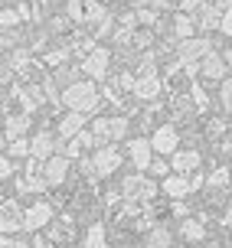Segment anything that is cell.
<instances>
[{
    "mask_svg": "<svg viewBox=\"0 0 232 248\" xmlns=\"http://www.w3.org/2000/svg\"><path fill=\"white\" fill-rule=\"evenodd\" d=\"M59 101L69 108V111H82L88 118V114L98 111V105H101V98H98V88L92 78H79V82H72L69 88H62Z\"/></svg>",
    "mask_w": 232,
    "mask_h": 248,
    "instance_id": "6da1fadb",
    "label": "cell"
},
{
    "mask_svg": "<svg viewBox=\"0 0 232 248\" xmlns=\"http://www.w3.org/2000/svg\"><path fill=\"white\" fill-rule=\"evenodd\" d=\"M85 23L95 26V30H92V36H95V39L108 36V33H111V23H115L108 3H101V0H88V3H85Z\"/></svg>",
    "mask_w": 232,
    "mask_h": 248,
    "instance_id": "7a4b0ae2",
    "label": "cell"
},
{
    "mask_svg": "<svg viewBox=\"0 0 232 248\" xmlns=\"http://www.w3.org/2000/svg\"><path fill=\"white\" fill-rule=\"evenodd\" d=\"M209 52H216L213 39L193 36V39H180V46H177V59H180V62H203Z\"/></svg>",
    "mask_w": 232,
    "mask_h": 248,
    "instance_id": "3957f363",
    "label": "cell"
},
{
    "mask_svg": "<svg viewBox=\"0 0 232 248\" xmlns=\"http://www.w3.org/2000/svg\"><path fill=\"white\" fill-rule=\"evenodd\" d=\"M108 69H111V52L105 49V46L92 49L85 59H82V72H85L92 82H101V78L108 75Z\"/></svg>",
    "mask_w": 232,
    "mask_h": 248,
    "instance_id": "277c9868",
    "label": "cell"
},
{
    "mask_svg": "<svg viewBox=\"0 0 232 248\" xmlns=\"http://www.w3.org/2000/svg\"><path fill=\"white\" fill-rule=\"evenodd\" d=\"M56 150H62V140H59L56 131H36L33 140H30V154H33V157L49 160V157H56Z\"/></svg>",
    "mask_w": 232,
    "mask_h": 248,
    "instance_id": "5b68a950",
    "label": "cell"
},
{
    "mask_svg": "<svg viewBox=\"0 0 232 248\" xmlns=\"http://www.w3.org/2000/svg\"><path fill=\"white\" fill-rule=\"evenodd\" d=\"M150 147L157 150V154H164V157H173V154L180 150V131H177V127H170V124L157 127V131H154V137H150Z\"/></svg>",
    "mask_w": 232,
    "mask_h": 248,
    "instance_id": "8992f818",
    "label": "cell"
},
{
    "mask_svg": "<svg viewBox=\"0 0 232 248\" xmlns=\"http://www.w3.org/2000/svg\"><path fill=\"white\" fill-rule=\"evenodd\" d=\"M92 167H95V173H98V176L115 173V170L121 167V154H118V147H115V144H105V147H98V154L92 157Z\"/></svg>",
    "mask_w": 232,
    "mask_h": 248,
    "instance_id": "52a82bcc",
    "label": "cell"
},
{
    "mask_svg": "<svg viewBox=\"0 0 232 248\" xmlns=\"http://www.w3.org/2000/svg\"><path fill=\"white\" fill-rule=\"evenodd\" d=\"M82 131H85V114L82 111H66L59 118V127H56L59 140H72V137H79Z\"/></svg>",
    "mask_w": 232,
    "mask_h": 248,
    "instance_id": "ba28073f",
    "label": "cell"
},
{
    "mask_svg": "<svg viewBox=\"0 0 232 248\" xmlns=\"http://www.w3.org/2000/svg\"><path fill=\"white\" fill-rule=\"evenodd\" d=\"M49 219H52V206L39 199V202H33V206H30V209L23 212V229L36 232V229H43V225H46Z\"/></svg>",
    "mask_w": 232,
    "mask_h": 248,
    "instance_id": "9c48e42d",
    "label": "cell"
},
{
    "mask_svg": "<svg viewBox=\"0 0 232 248\" xmlns=\"http://www.w3.org/2000/svg\"><path fill=\"white\" fill-rule=\"evenodd\" d=\"M199 75L203 78H213V82H219V78H226L229 75V65H226V59H222V52H209L206 59L199 62Z\"/></svg>",
    "mask_w": 232,
    "mask_h": 248,
    "instance_id": "30bf717a",
    "label": "cell"
},
{
    "mask_svg": "<svg viewBox=\"0 0 232 248\" xmlns=\"http://www.w3.org/2000/svg\"><path fill=\"white\" fill-rule=\"evenodd\" d=\"M154 154V147H150V140H144V137H134V140H128V157L137 163V170H150V157Z\"/></svg>",
    "mask_w": 232,
    "mask_h": 248,
    "instance_id": "8fae6325",
    "label": "cell"
},
{
    "mask_svg": "<svg viewBox=\"0 0 232 248\" xmlns=\"http://www.w3.org/2000/svg\"><path fill=\"white\" fill-rule=\"evenodd\" d=\"M219 20H222V10L216 3H199V10H196V26L199 30H219Z\"/></svg>",
    "mask_w": 232,
    "mask_h": 248,
    "instance_id": "7c38bea8",
    "label": "cell"
},
{
    "mask_svg": "<svg viewBox=\"0 0 232 248\" xmlns=\"http://www.w3.org/2000/svg\"><path fill=\"white\" fill-rule=\"evenodd\" d=\"M66 173H69V157H66V154H56V157L46 160V183H52V186L62 183Z\"/></svg>",
    "mask_w": 232,
    "mask_h": 248,
    "instance_id": "4fadbf2b",
    "label": "cell"
},
{
    "mask_svg": "<svg viewBox=\"0 0 232 248\" xmlns=\"http://www.w3.org/2000/svg\"><path fill=\"white\" fill-rule=\"evenodd\" d=\"M164 193L170 199H183L186 193H193V186H190V180L180 173H170V176H164Z\"/></svg>",
    "mask_w": 232,
    "mask_h": 248,
    "instance_id": "5bb4252c",
    "label": "cell"
},
{
    "mask_svg": "<svg viewBox=\"0 0 232 248\" xmlns=\"http://www.w3.org/2000/svg\"><path fill=\"white\" fill-rule=\"evenodd\" d=\"M170 167L177 173H193L196 167H199V154L196 150H177L170 157Z\"/></svg>",
    "mask_w": 232,
    "mask_h": 248,
    "instance_id": "9a60e30c",
    "label": "cell"
},
{
    "mask_svg": "<svg viewBox=\"0 0 232 248\" xmlns=\"http://www.w3.org/2000/svg\"><path fill=\"white\" fill-rule=\"evenodd\" d=\"M134 95H137V98H157V95H160V78H157V75H137Z\"/></svg>",
    "mask_w": 232,
    "mask_h": 248,
    "instance_id": "2e32d148",
    "label": "cell"
},
{
    "mask_svg": "<svg viewBox=\"0 0 232 248\" xmlns=\"http://www.w3.org/2000/svg\"><path fill=\"white\" fill-rule=\"evenodd\" d=\"M193 30H196V16H190V13L173 16V36L177 39H193Z\"/></svg>",
    "mask_w": 232,
    "mask_h": 248,
    "instance_id": "e0dca14e",
    "label": "cell"
},
{
    "mask_svg": "<svg viewBox=\"0 0 232 248\" xmlns=\"http://www.w3.org/2000/svg\"><path fill=\"white\" fill-rule=\"evenodd\" d=\"M88 147H95V137H92V131H82V134L79 137H72V140H69V147H66V157H79V154H82V150H88Z\"/></svg>",
    "mask_w": 232,
    "mask_h": 248,
    "instance_id": "ac0fdd59",
    "label": "cell"
},
{
    "mask_svg": "<svg viewBox=\"0 0 232 248\" xmlns=\"http://www.w3.org/2000/svg\"><path fill=\"white\" fill-rule=\"evenodd\" d=\"M26 131H30V114H10V118H7V137H13V140H17V137H23Z\"/></svg>",
    "mask_w": 232,
    "mask_h": 248,
    "instance_id": "d6986e66",
    "label": "cell"
},
{
    "mask_svg": "<svg viewBox=\"0 0 232 248\" xmlns=\"http://www.w3.org/2000/svg\"><path fill=\"white\" fill-rule=\"evenodd\" d=\"M88 131H92V137H95V144H101V147H105V144L111 140V118H95Z\"/></svg>",
    "mask_w": 232,
    "mask_h": 248,
    "instance_id": "ffe728a7",
    "label": "cell"
},
{
    "mask_svg": "<svg viewBox=\"0 0 232 248\" xmlns=\"http://www.w3.org/2000/svg\"><path fill=\"white\" fill-rule=\"evenodd\" d=\"M167 245H170V229L167 225H154L147 242H144V248H167Z\"/></svg>",
    "mask_w": 232,
    "mask_h": 248,
    "instance_id": "44dd1931",
    "label": "cell"
},
{
    "mask_svg": "<svg viewBox=\"0 0 232 248\" xmlns=\"http://www.w3.org/2000/svg\"><path fill=\"white\" fill-rule=\"evenodd\" d=\"M180 235H183V238H190V242H199V238L206 235V229H203V222L183 219V225H180Z\"/></svg>",
    "mask_w": 232,
    "mask_h": 248,
    "instance_id": "7402d4cb",
    "label": "cell"
},
{
    "mask_svg": "<svg viewBox=\"0 0 232 248\" xmlns=\"http://www.w3.org/2000/svg\"><path fill=\"white\" fill-rule=\"evenodd\" d=\"M66 20L85 23V3H82V0H69V3H66Z\"/></svg>",
    "mask_w": 232,
    "mask_h": 248,
    "instance_id": "603a6c76",
    "label": "cell"
},
{
    "mask_svg": "<svg viewBox=\"0 0 232 248\" xmlns=\"http://www.w3.org/2000/svg\"><path fill=\"white\" fill-rule=\"evenodd\" d=\"M82 248H105V229H101V225H92Z\"/></svg>",
    "mask_w": 232,
    "mask_h": 248,
    "instance_id": "cb8c5ba5",
    "label": "cell"
},
{
    "mask_svg": "<svg viewBox=\"0 0 232 248\" xmlns=\"http://www.w3.org/2000/svg\"><path fill=\"white\" fill-rule=\"evenodd\" d=\"M20 225H23V216H17V212H3L0 216V232H13Z\"/></svg>",
    "mask_w": 232,
    "mask_h": 248,
    "instance_id": "d4e9b609",
    "label": "cell"
},
{
    "mask_svg": "<svg viewBox=\"0 0 232 248\" xmlns=\"http://www.w3.org/2000/svg\"><path fill=\"white\" fill-rule=\"evenodd\" d=\"M13 26H20V13H17V7H13V10H0V30L10 33Z\"/></svg>",
    "mask_w": 232,
    "mask_h": 248,
    "instance_id": "484cf974",
    "label": "cell"
},
{
    "mask_svg": "<svg viewBox=\"0 0 232 248\" xmlns=\"http://www.w3.org/2000/svg\"><path fill=\"white\" fill-rule=\"evenodd\" d=\"M219 101H222V108L232 114V78L229 75L222 78V85H219Z\"/></svg>",
    "mask_w": 232,
    "mask_h": 248,
    "instance_id": "4316f807",
    "label": "cell"
},
{
    "mask_svg": "<svg viewBox=\"0 0 232 248\" xmlns=\"http://www.w3.org/2000/svg\"><path fill=\"white\" fill-rule=\"evenodd\" d=\"M75 75H79V69H75V65H62L59 72H56V82H62V85L69 88V85H72V82H79Z\"/></svg>",
    "mask_w": 232,
    "mask_h": 248,
    "instance_id": "83f0119b",
    "label": "cell"
},
{
    "mask_svg": "<svg viewBox=\"0 0 232 248\" xmlns=\"http://www.w3.org/2000/svg\"><path fill=\"white\" fill-rule=\"evenodd\" d=\"M26 154H30V140H26V137L10 140V157H26Z\"/></svg>",
    "mask_w": 232,
    "mask_h": 248,
    "instance_id": "f1b7e54d",
    "label": "cell"
},
{
    "mask_svg": "<svg viewBox=\"0 0 232 248\" xmlns=\"http://www.w3.org/2000/svg\"><path fill=\"white\" fill-rule=\"evenodd\" d=\"M124 131H128V118H111V140H118V137H124Z\"/></svg>",
    "mask_w": 232,
    "mask_h": 248,
    "instance_id": "f546056e",
    "label": "cell"
},
{
    "mask_svg": "<svg viewBox=\"0 0 232 248\" xmlns=\"http://www.w3.org/2000/svg\"><path fill=\"white\" fill-rule=\"evenodd\" d=\"M26 62H30L26 49H13V56H10V62H7V65H10V69H23Z\"/></svg>",
    "mask_w": 232,
    "mask_h": 248,
    "instance_id": "4dcf8cb0",
    "label": "cell"
},
{
    "mask_svg": "<svg viewBox=\"0 0 232 248\" xmlns=\"http://www.w3.org/2000/svg\"><path fill=\"white\" fill-rule=\"evenodd\" d=\"M219 33H222V36H232V10L222 13V20H219Z\"/></svg>",
    "mask_w": 232,
    "mask_h": 248,
    "instance_id": "1f68e13d",
    "label": "cell"
},
{
    "mask_svg": "<svg viewBox=\"0 0 232 248\" xmlns=\"http://www.w3.org/2000/svg\"><path fill=\"white\" fill-rule=\"evenodd\" d=\"M150 173H157V176H170V173H167V160H160V157H157V160H150Z\"/></svg>",
    "mask_w": 232,
    "mask_h": 248,
    "instance_id": "d6a6232c",
    "label": "cell"
},
{
    "mask_svg": "<svg viewBox=\"0 0 232 248\" xmlns=\"http://www.w3.org/2000/svg\"><path fill=\"white\" fill-rule=\"evenodd\" d=\"M226 180H229V170H216V173L209 176V183H213V186H226Z\"/></svg>",
    "mask_w": 232,
    "mask_h": 248,
    "instance_id": "836d02e7",
    "label": "cell"
},
{
    "mask_svg": "<svg viewBox=\"0 0 232 248\" xmlns=\"http://www.w3.org/2000/svg\"><path fill=\"white\" fill-rule=\"evenodd\" d=\"M134 82H137V78H134V75H128V72L118 75V85H121V88H134Z\"/></svg>",
    "mask_w": 232,
    "mask_h": 248,
    "instance_id": "e575fe53",
    "label": "cell"
},
{
    "mask_svg": "<svg viewBox=\"0 0 232 248\" xmlns=\"http://www.w3.org/2000/svg\"><path fill=\"white\" fill-rule=\"evenodd\" d=\"M170 3H173V0H147V7H150V10H167V7H170Z\"/></svg>",
    "mask_w": 232,
    "mask_h": 248,
    "instance_id": "d590c367",
    "label": "cell"
},
{
    "mask_svg": "<svg viewBox=\"0 0 232 248\" xmlns=\"http://www.w3.org/2000/svg\"><path fill=\"white\" fill-rule=\"evenodd\" d=\"M13 173V163H10V157H0V176H10Z\"/></svg>",
    "mask_w": 232,
    "mask_h": 248,
    "instance_id": "8d00e7d4",
    "label": "cell"
},
{
    "mask_svg": "<svg viewBox=\"0 0 232 248\" xmlns=\"http://www.w3.org/2000/svg\"><path fill=\"white\" fill-rule=\"evenodd\" d=\"M209 131H213V134H222V131H226V124H222V121H213V124H209Z\"/></svg>",
    "mask_w": 232,
    "mask_h": 248,
    "instance_id": "74e56055",
    "label": "cell"
},
{
    "mask_svg": "<svg viewBox=\"0 0 232 248\" xmlns=\"http://www.w3.org/2000/svg\"><path fill=\"white\" fill-rule=\"evenodd\" d=\"M222 59H226V65L232 69V49H222Z\"/></svg>",
    "mask_w": 232,
    "mask_h": 248,
    "instance_id": "f35d334b",
    "label": "cell"
},
{
    "mask_svg": "<svg viewBox=\"0 0 232 248\" xmlns=\"http://www.w3.org/2000/svg\"><path fill=\"white\" fill-rule=\"evenodd\" d=\"M0 248H13V242H10L7 235H0Z\"/></svg>",
    "mask_w": 232,
    "mask_h": 248,
    "instance_id": "ab89813d",
    "label": "cell"
},
{
    "mask_svg": "<svg viewBox=\"0 0 232 248\" xmlns=\"http://www.w3.org/2000/svg\"><path fill=\"white\" fill-rule=\"evenodd\" d=\"M13 248H33V242H13Z\"/></svg>",
    "mask_w": 232,
    "mask_h": 248,
    "instance_id": "60d3db41",
    "label": "cell"
},
{
    "mask_svg": "<svg viewBox=\"0 0 232 248\" xmlns=\"http://www.w3.org/2000/svg\"><path fill=\"white\" fill-rule=\"evenodd\" d=\"M33 248H46V242H43V238L36 235V238H33Z\"/></svg>",
    "mask_w": 232,
    "mask_h": 248,
    "instance_id": "b9f144b4",
    "label": "cell"
},
{
    "mask_svg": "<svg viewBox=\"0 0 232 248\" xmlns=\"http://www.w3.org/2000/svg\"><path fill=\"white\" fill-rule=\"evenodd\" d=\"M101 3H111V0H101Z\"/></svg>",
    "mask_w": 232,
    "mask_h": 248,
    "instance_id": "7bdbcfd3",
    "label": "cell"
},
{
    "mask_svg": "<svg viewBox=\"0 0 232 248\" xmlns=\"http://www.w3.org/2000/svg\"><path fill=\"white\" fill-rule=\"evenodd\" d=\"M0 10H3V7H0Z\"/></svg>",
    "mask_w": 232,
    "mask_h": 248,
    "instance_id": "ee69618b",
    "label": "cell"
}]
</instances>
